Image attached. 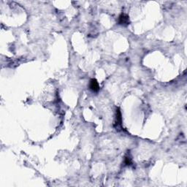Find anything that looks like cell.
I'll return each instance as SVG.
<instances>
[{"instance_id":"obj_1","label":"cell","mask_w":187,"mask_h":187,"mask_svg":"<svg viewBox=\"0 0 187 187\" xmlns=\"http://www.w3.org/2000/svg\"><path fill=\"white\" fill-rule=\"evenodd\" d=\"M114 127L116 128V130H119V129H122V113H121L119 108H116V116H115V121H114Z\"/></svg>"},{"instance_id":"obj_2","label":"cell","mask_w":187,"mask_h":187,"mask_svg":"<svg viewBox=\"0 0 187 187\" xmlns=\"http://www.w3.org/2000/svg\"><path fill=\"white\" fill-rule=\"evenodd\" d=\"M118 24L119 25L122 26H127L129 24V18L127 15L122 13L119 15V20H118Z\"/></svg>"},{"instance_id":"obj_3","label":"cell","mask_w":187,"mask_h":187,"mask_svg":"<svg viewBox=\"0 0 187 187\" xmlns=\"http://www.w3.org/2000/svg\"><path fill=\"white\" fill-rule=\"evenodd\" d=\"M89 89L93 91V92H98L100 91V85L96 79L93 78L89 82Z\"/></svg>"},{"instance_id":"obj_4","label":"cell","mask_w":187,"mask_h":187,"mask_svg":"<svg viewBox=\"0 0 187 187\" xmlns=\"http://www.w3.org/2000/svg\"><path fill=\"white\" fill-rule=\"evenodd\" d=\"M124 162L125 165L129 166V165H132V157H130V155L128 154L124 157Z\"/></svg>"}]
</instances>
